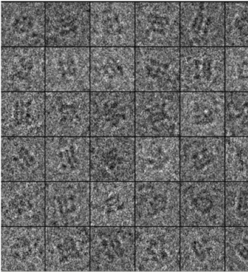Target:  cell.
Wrapping results in <instances>:
<instances>
[{"instance_id":"8fae6325","label":"cell","mask_w":248,"mask_h":272,"mask_svg":"<svg viewBox=\"0 0 248 272\" xmlns=\"http://www.w3.org/2000/svg\"><path fill=\"white\" fill-rule=\"evenodd\" d=\"M90 226H135V181H90Z\"/></svg>"},{"instance_id":"4dcf8cb0","label":"cell","mask_w":248,"mask_h":272,"mask_svg":"<svg viewBox=\"0 0 248 272\" xmlns=\"http://www.w3.org/2000/svg\"><path fill=\"white\" fill-rule=\"evenodd\" d=\"M225 137H248V92H225Z\"/></svg>"},{"instance_id":"cb8c5ba5","label":"cell","mask_w":248,"mask_h":272,"mask_svg":"<svg viewBox=\"0 0 248 272\" xmlns=\"http://www.w3.org/2000/svg\"><path fill=\"white\" fill-rule=\"evenodd\" d=\"M1 47H45V2H2Z\"/></svg>"},{"instance_id":"6da1fadb","label":"cell","mask_w":248,"mask_h":272,"mask_svg":"<svg viewBox=\"0 0 248 272\" xmlns=\"http://www.w3.org/2000/svg\"><path fill=\"white\" fill-rule=\"evenodd\" d=\"M45 47H90V2H45Z\"/></svg>"},{"instance_id":"44dd1931","label":"cell","mask_w":248,"mask_h":272,"mask_svg":"<svg viewBox=\"0 0 248 272\" xmlns=\"http://www.w3.org/2000/svg\"><path fill=\"white\" fill-rule=\"evenodd\" d=\"M1 184V226H45V181Z\"/></svg>"},{"instance_id":"52a82bcc","label":"cell","mask_w":248,"mask_h":272,"mask_svg":"<svg viewBox=\"0 0 248 272\" xmlns=\"http://www.w3.org/2000/svg\"><path fill=\"white\" fill-rule=\"evenodd\" d=\"M135 137H180V92L135 91Z\"/></svg>"},{"instance_id":"484cf974","label":"cell","mask_w":248,"mask_h":272,"mask_svg":"<svg viewBox=\"0 0 248 272\" xmlns=\"http://www.w3.org/2000/svg\"><path fill=\"white\" fill-rule=\"evenodd\" d=\"M45 92V47H1V92Z\"/></svg>"},{"instance_id":"8992f818","label":"cell","mask_w":248,"mask_h":272,"mask_svg":"<svg viewBox=\"0 0 248 272\" xmlns=\"http://www.w3.org/2000/svg\"><path fill=\"white\" fill-rule=\"evenodd\" d=\"M180 182L135 181V226H180Z\"/></svg>"},{"instance_id":"d6a6232c","label":"cell","mask_w":248,"mask_h":272,"mask_svg":"<svg viewBox=\"0 0 248 272\" xmlns=\"http://www.w3.org/2000/svg\"><path fill=\"white\" fill-rule=\"evenodd\" d=\"M225 271H248V226H225Z\"/></svg>"},{"instance_id":"ba28073f","label":"cell","mask_w":248,"mask_h":272,"mask_svg":"<svg viewBox=\"0 0 248 272\" xmlns=\"http://www.w3.org/2000/svg\"><path fill=\"white\" fill-rule=\"evenodd\" d=\"M90 92H135V47H90Z\"/></svg>"},{"instance_id":"f1b7e54d","label":"cell","mask_w":248,"mask_h":272,"mask_svg":"<svg viewBox=\"0 0 248 272\" xmlns=\"http://www.w3.org/2000/svg\"><path fill=\"white\" fill-rule=\"evenodd\" d=\"M1 181H45V137H1Z\"/></svg>"},{"instance_id":"e575fe53","label":"cell","mask_w":248,"mask_h":272,"mask_svg":"<svg viewBox=\"0 0 248 272\" xmlns=\"http://www.w3.org/2000/svg\"><path fill=\"white\" fill-rule=\"evenodd\" d=\"M225 47H248V2L225 3Z\"/></svg>"},{"instance_id":"9a60e30c","label":"cell","mask_w":248,"mask_h":272,"mask_svg":"<svg viewBox=\"0 0 248 272\" xmlns=\"http://www.w3.org/2000/svg\"><path fill=\"white\" fill-rule=\"evenodd\" d=\"M90 137H45V181H90Z\"/></svg>"},{"instance_id":"ffe728a7","label":"cell","mask_w":248,"mask_h":272,"mask_svg":"<svg viewBox=\"0 0 248 272\" xmlns=\"http://www.w3.org/2000/svg\"><path fill=\"white\" fill-rule=\"evenodd\" d=\"M1 271H45V226H1Z\"/></svg>"},{"instance_id":"3957f363","label":"cell","mask_w":248,"mask_h":272,"mask_svg":"<svg viewBox=\"0 0 248 272\" xmlns=\"http://www.w3.org/2000/svg\"><path fill=\"white\" fill-rule=\"evenodd\" d=\"M135 271H180V226H135Z\"/></svg>"},{"instance_id":"f546056e","label":"cell","mask_w":248,"mask_h":272,"mask_svg":"<svg viewBox=\"0 0 248 272\" xmlns=\"http://www.w3.org/2000/svg\"><path fill=\"white\" fill-rule=\"evenodd\" d=\"M225 137H180V181H225Z\"/></svg>"},{"instance_id":"83f0119b","label":"cell","mask_w":248,"mask_h":272,"mask_svg":"<svg viewBox=\"0 0 248 272\" xmlns=\"http://www.w3.org/2000/svg\"><path fill=\"white\" fill-rule=\"evenodd\" d=\"M45 137V92H1V137Z\"/></svg>"},{"instance_id":"7402d4cb","label":"cell","mask_w":248,"mask_h":272,"mask_svg":"<svg viewBox=\"0 0 248 272\" xmlns=\"http://www.w3.org/2000/svg\"><path fill=\"white\" fill-rule=\"evenodd\" d=\"M180 49V92H225V47Z\"/></svg>"},{"instance_id":"e0dca14e","label":"cell","mask_w":248,"mask_h":272,"mask_svg":"<svg viewBox=\"0 0 248 272\" xmlns=\"http://www.w3.org/2000/svg\"><path fill=\"white\" fill-rule=\"evenodd\" d=\"M180 137H225V92H180Z\"/></svg>"},{"instance_id":"277c9868","label":"cell","mask_w":248,"mask_h":272,"mask_svg":"<svg viewBox=\"0 0 248 272\" xmlns=\"http://www.w3.org/2000/svg\"><path fill=\"white\" fill-rule=\"evenodd\" d=\"M45 226H90V181H45Z\"/></svg>"},{"instance_id":"603a6c76","label":"cell","mask_w":248,"mask_h":272,"mask_svg":"<svg viewBox=\"0 0 248 272\" xmlns=\"http://www.w3.org/2000/svg\"><path fill=\"white\" fill-rule=\"evenodd\" d=\"M180 137H135V181H180Z\"/></svg>"},{"instance_id":"836d02e7","label":"cell","mask_w":248,"mask_h":272,"mask_svg":"<svg viewBox=\"0 0 248 272\" xmlns=\"http://www.w3.org/2000/svg\"><path fill=\"white\" fill-rule=\"evenodd\" d=\"M225 92H248V47H225Z\"/></svg>"},{"instance_id":"d4e9b609","label":"cell","mask_w":248,"mask_h":272,"mask_svg":"<svg viewBox=\"0 0 248 272\" xmlns=\"http://www.w3.org/2000/svg\"><path fill=\"white\" fill-rule=\"evenodd\" d=\"M90 47H135V2H90Z\"/></svg>"},{"instance_id":"d590c367","label":"cell","mask_w":248,"mask_h":272,"mask_svg":"<svg viewBox=\"0 0 248 272\" xmlns=\"http://www.w3.org/2000/svg\"><path fill=\"white\" fill-rule=\"evenodd\" d=\"M225 181H248V137H225Z\"/></svg>"},{"instance_id":"1f68e13d","label":"cell","mask_w":248,"mask_h":272,"mask_svg":"<svg viewBox=\"0 0 248 272\" xmlns=\"http://www.w3.org/2000/svg\"><path fill=\"white\" fill-rule=\"evenodd\" d=\"M225 226H248V181H225Z\"/></svg>"},{"instance_id":"4fadbf2b","label":"cell","mask_w":248,"mask_h":272,"mask_svg":"<svg viewBox=\"0 0 248 272\" xmlns=\"http://www.w3.org/2000/svg\"><path fill=\"white\" fill-rule=\"evenodd\" d=\"M225 226H180V271H225Z\"/></svg>"},{"instance_id":"5b68a950","label":"cell","mask_w":248,"mask_h":272,"mask_svg":"<svg viewBox=\"0 0 248 272\" xmlns=\"http://www.w3.org/2000/svg\"><path fill=\"white\" fill-rule=\"evenodd\" d=\"M180 47V2H135V47Z\"/></svg>"},{"instance_id":"7a4b0ae2","label":"cell","mask_w":248,"mask_h":272,"mask_svg":"<svg viewBox=\"0 0 248 272\" xmlns=\"http://www.w3.org/2000/svg\"><path fill=\"white\" fill-rule=\"evenodd\" d=\"M45 271H90V226H45Z\"/></svg>"},{"instance_id":"5bb4252c","label":"cell","mask_w":248,"mask_h":272,"mask_svg":"<svg viewBox=\"0 0 248 272\" xmlns=\"http://www.w3.org/2000/svg\"><path fill=\"white\" fill-rule=\"evenodd\" d=\"M180 226H225V181H180Z\"/></svg>"},{"instance_id":"4316f807","label":"cell","mask_w":248,"mask_h":272,"mask_svg":"<svg viewBox=\"0 0 248 272\" xmlns=\"http://www.w3.org/2000/svg\"><path fill=\"white\" fill-rule=\"evenodd\" d=\"M90 181H135V137H90Z\"/></svg>"},{"instance_id":"30bf717a","label":"cell","mask_w":248,"mask_h":272,"mask_svg":"<svg viewBox=\"0 0 248 272\" xmlns=\"http://www.w3.org/2000/svg\"><path fill=\"white\" fill-rule=\"evenodd\" d=\"M180 47H135V91L180 92Z\"/></svg>"},{"instance_id":"9c48e42d","label":"cell","mask_w":248,"mask_h":272,"mask_svg":"<svg viewBox=\"0 0 248 272\" xmlns=\"http://www.w3.org/2000/svg\"><path fill=\"white\" fill-rule=\"evenodd\" d=\"M45 93V137H90V92Z\"/></svg>"},{"instance_id":"7c38bea8","label":"cell","mask_w":248,"mask_h":272,"mask_svg":"<svg viewBox=\"0 0 248 272\" xmlns=\"http://www.w3.org/2000/svg\"><path fill=\"white\" fill-rule=\"evenodd\" d=\"M135 271V226H90V271Z\"/></svg>"},{"instance_id":"2e32d148","label":"cell","mask_w":248,"mask_h":272,"mask_svg":"<svg viewBox=\"0 0 248 272\" xmlns=\"http://www.w3.org/2000/svg\"><path fill=\"white\" fill-rule=\"evenodd\" d=\"M90 136L135 137V92H90Z\"/></svg>"},{"instance_id":"ac0fdd59","label":"cell","mask_w":248,"mask_h":272,"mask_svg":"<svg viewBox=\"0 0 248 272\" xmlns=\"http://www.w3.org/2000/svg\"><path fill=\"white\" fill-rule=\"evenodd\" d=\"M180 47H225V3L180 2Z\"/></svg>"},{"instance_id":"d6986e66","label":"cell","mask_w":248,"mask_h":272,"mask_svg":"<svg viewBox=\"0 0 248 272\" xmlns=\"http://www.w3.org/2000/svg\"><path fill=\"white\" fill-rule=\"evenodd\" d=\"M90 48L45 47V91L90 92Z\"/></svg>"}]
</instances>
